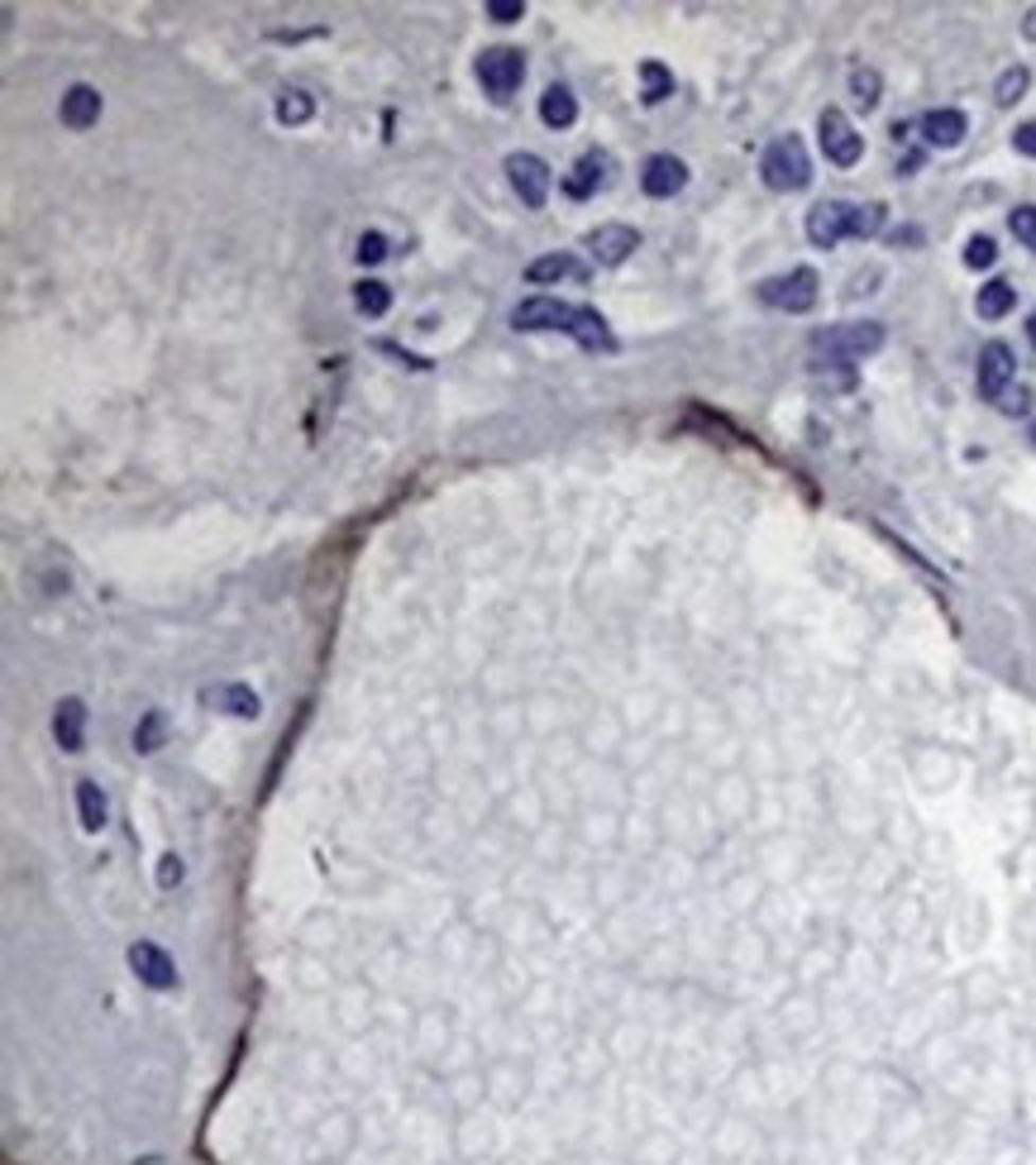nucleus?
I'll return each mask as SVG.
<instances>
[{
    "mask_svg": "<svg viewBox=\"0 0 1036 1165\" xmlns=\"http://www.w3.org/2000/svg\"><path fill=\"white\" fill-rule=\"evenodd\" d=\"M889 225V206L870 201V206H855V201H816L807 210V239L816 248H836L841 239H874L879 229Z\"/></svg>",
    "mask_w": 1036,
    "mask_h": 1165,
    "instance_id": "nucleus-2",
    "label": "nucleus"
},
{
    "mask_svg": "<svg viewBox=\"0 0 1036 1165\" xmlns=\"http://www.w3.org/2000/svg\"><path fill=\"white\" fill-rule=\"evenodd\" d=\"M635 248H640V229H631V225H597L593 234H587V254L602 267H621Z\"/></svg>",
    "mask_w": 1036,
    "mask_h": 1165,
    "instance_id": "nucleus-12",
    "label": "nucleus"
},
{
    "mask_svg": "<svg viewBox=\"0 0 1036 1165\" xmlns=\"http://www.w3.org/2000/svg\"><path fill=\"white\" fill-rule=\"evenodd\" d=\"M1026 401H1032V397H1026V392H1007V397H1003V411H1007V416H1022V411H1026Z\"/></svg>",
    "mask_w": 1036,
    "mask_h": 1165,
    "instance_id": "nucleus-32",
    "label": "nucleus"
},
{
    "mask_svg": "<svg viewBox=\"0 0 1036 1165\" xmlns=\"http://www.w3.org/2000/svg\"><path fill=\"white\" fill-rule=\"evenodd\" d=\"M354 306L364 315H387L392 311V292H387V282H358L354 286Z\"/></svg>",
    "mask_w": 1036,
    "mask_h": 1165,
    "instance_id": "nucleus-21",
    "label": "nucleus"
},
{
    "mask_svg": "<svg viewBox=\"0 0 1036 1165\" xmlns=\"http://www.w3.org/2000/svg\"><path fill=\"white\" fill-rule=\"evenodd\" d=\"M511 325H516V330H564L593 353L616 349L612 330H607V320L593 306H568V301H555V296H530V301H521L516 311H511Z\"/></svg>",
    "mask_w": 1036,
    "mask_h": 1165,
    "instance_id": "nucleus-1",
    "label": "nucleus"
},
{
    "mask_svg": "<svg viewBox=\"0 0 1036 1165\" xmlns=\"http://www.w3.org/2000/svg\"><path fill=\"white\" fill-rule=\"evenodd\" d=\"M759 177H765L769 191H803L812 181V158H807V143L797 134H778L765 153H759Z\"/></svg>",
    "mask_w": 1036,
    "mask_h": 1165,
    "instance_id": "nucleus-4",
    "label": "nucleus"
},
{
    "mask_svg": "<svg viewBox=\"0 0 1036 1165\" xmlns=\"http://www.w3.org/2000/svg\"><path fill=\"white\" fill-rule=\"evenodd\" d=\"M889 239H893V244H898V248H902V244H921V229H917V225H908V229H893Z\"/></svg>",
    "mask_w": 1036,
    "mask_h": 1165,
    "instance_id": "nucleus-34",
    "label": "nucleus"
},
{
    "mask_svg": "<svg viewBox=\"0 0 1036 1165\" xmlns=\"http://www.w3.org/2000/svg\"><path fill=\"white\" fill-rule=\"evenodd\" d=\"M816 286H822V277H816L812 267H793V273H784V277H765V282H759V301L774 306V311L803 315L816 306Z\"/></svg>",
    "mask_w": 1036,
    "mask_h": 1165,
    "instance_id": "nucleus-5",
    "label": "nucleus"
},
{
    "mask_svg": "<svg viewBox=\"0 0 1036 1165\" xmlns=\"http://www.w3.org/2000/svg\"><path fill=\"white\" fill-rule=\"evenodd\" d=\"M917 129H921V139H927L931 149H955V143L969 134V120H965V110H955V105H941V110L921 115Z\"/></svg>",
    "mask_w": 1036,
    "mask_h": 1165,
    "instance_id": "nucleus-13",
    "label": "nucleus"
},
{
    "mask_svg": "<svg viewBox=\"0 0 1036 1165\" xmlns=\"http://www.w3.org/2000/svg\"><path fill=\"white\" fill-rule=\"evenodd\" d=\"M129 960H135V970L144 974L148 984H158V989H163V984H173V964H168V955L154 951V945H135V951H129Z\"/></svg>",
    "mask_w": 1036,
    "mask_h": 1165,
    "instance_id": "nucleus-19",
    "label": "nucleus"
},
{
    "mask_svg": "<svg viewBox=\"0 0 1036 1165\" xmlns=\"http://www.w3.org/2000/svg\"><path fill=\"white\" fill-rule=\"evenodd\" d=\"M77 798H82V827H91V831H96L101 821H106V798H101V793L91 788V783H82V793H77Z\"/></svg>",
    "mask_w": 1036,
    "mask_h": 1165,
    "instance_id": "nucleus-27",
    "label": "nucleus"
},
{
    "mask_svg": "<svg viewBox=\"0 0 1036 1165\" xmlns=\"http://www.w3.org/2000/svg\"><path fill=\"white\" fill-rule=\"evenodd\" d=\"M850 101L860 105V110H874V105L883 101V76L874 72V67H855L850 72Z\"/></svg>",
    "mask_w": 1036,
    "mask_h": 1165,
    "instance_id": "nucleus-20",
    "label": "nucleus"
},
{
    "mask_svg": "<svg viewBox=\"0 0 1036 1165\" xmlns=\"http://www.w3.org/2000/svg\"><path fill=\"white\" fill-rule=\"evenodd\" d=\"M507 177H511L516 196L526 201L530 210H545V201H549V168H545V158H535V153H511V158H507Z\"/></svg>",
    "mask_w": 1036,
    "mask_h": 1165,
    "instance_id": "nucleus-9",
    "label": "nucleus"
},
{
    "mask_svg": "<svg viewBox=\"0 0 1036 1165\" xmlns=\"http://www.w3.org/2000/svg\"><path fill=\"white\" fill-rule=\"evenodd\" d=\"M354 254H358V263H383V258H387V239L377 234V229H368V234H358Z\"/></svg>",
    "mask_w": 1036,
    "mask_h": 1165,
    "instance_id": "nucleus-28",
    "label": "nucleus"
},
{
    "mask_svg": "<svg viewBox=\"0 0 1036 1165\" xmlns=\"http://www.w3.org/2000/svg\"><path fill=\"white\" fill-rule=\"evenodd\" d=\"M559 277H587V267L578 263L574 254H545V258H535V263L526 267V282H535V286L559 282Z\"/></svg>",
    "mask_w": 1036,
    "mask_h": 1165,
    "instance_id": "nucleus-15",
    "label": "nucleus"
},
{
    "mask_svg": "<svg viewBox=\"0 0 1036 1165\" xmlns=\"http://www.w3.org/2000/svg\"><path fill=\"white\" fill-rule=\"evenodd\" d=\"M816 139H822L826 162H836V168H855V162L864 158V139L855 134V124L845 120V110H836V105H826L822 110V120H816Z\"/></svg>",
    "mask_w": 1036,
    "mask_h": 1165,
    "instance_id": "nucleus-7",
    "label": "nucleus"
},
{
    "mask_svg": "<svg viewBox=\"0 0 1036 1165\" xmlns=\"http://www.w3.org/2000/svg\"><path fill=\"white\" fill-rule=\"evenodd\" d=\"M612 153H602V149H587L583 158L574 162V172H568L564 177V191L574 201H587V196H597V191L607 187V181H612Z\"/></svg>",
    "mask_w": 1036,
    "mask_h": 1165,
    "instance_id": "nucleus-11",
    "label": "nucleus"
},
{
    "mask_svg": "<svg viewBox=\"0 0 1036 1165\" xmlns=\"http://www.w3.org/2000/svg\"><path fill=\"white\" fill-rule=\"evenodd\" d=\"M58 115H63V124H68V129H91V124L101 120V91H96V86H87V82L68 86Z\"/></svg>",
    "mask_w": 1036,
    "mask_h": 1165,
    "instance_id": "nucleus-14",
    "label": "nucleus"
},
{
    "mask_svg": "<svg viewBox=\"0 0 1036 1165\" xmlns=\"http://www.w3.org/2000/svg\"><path fill=\"white\" fill-rule=\"evenodd\" d=\"M311 110H316V105H311V95H306V91H287V95H278V120H282V124H306V120H311Z\"/></svg>",
    "mask_w": 1036,
    "mask_h": 1165,
    "instance_id": "nucleus-24",
    "label": "nucleus"
},
{
    "mask_svg": "<svg viewBox=\"0 0 1036 1165\" xmlns=\"http://www.w3.org/2000/svg\"><path fill=\"white\" fill-rule=\"evenodd\" d=\"M1007 229H1013V234L1036 254V206H1017L1013 215H1007Z\"/></svg>",
    "mask_w": 1036,
    "mask_h": 1165,
    "instance_id": "nucleus-26",
    "label": "nucleus"
},
{
    "mask_svg": "<svg viewBox=\"0 0 1036 1165\" xmlns=\"http://www.w3.org/2000/svg\"><path fill=\"white\" fill-rule=\"evenodd\" d=\"M870 282H879V267H870V273H860L855 277V286H850V296H864V292H874Z\"/></svg>",
    "mask_w": 1036,
    "mask_h": 1165,
    "instance_id": "nucleus-33",
    "label": "nucleus"
},
{
    "mask_svg": "<svg viewBox=\"0 0 1036 1165\" xmlns=\"http://www.w3.org/2000/svg\"><path fill=\"white\" fill-rule=\"evenodd\" d=\"M998 263V244L988 234H974L965 244V267H974V273H984V267H994Z\"/></svg>",
    "mask_w": 1036,
    "mask_h": 1165,
    "instance_id": "nucleus-25",
    "label": "nucleus"
},
{
    "mask_svg": "<svg viewBox=\"0 0 1036 1165\" xmlns=\"http://www.w3.org/2000/svg\"><path fill=\"white\" fill-rule=\"evenodd\" d=\"M1022 38H1036V5L1022 15Z\"/></svg>",
    "mask_w": 1036,
    "mask_h": 1165,
    "instance_id": "nucleus-36",
    "label": "nucleus"
},
{
    "mask_svg": "<svg viewBox=\"0 0 1036 1165\" xmlns=\"http://www.w3.org/2000/svg\"><path fill=\"white\" fill-rule=\"evenodd\" d=\"M812 349H816V368H841L850 372L855 359L864 353H879L883 349V325L879 320H850V325H831V330H816L812 334Z\"/></svg>",
    "mask_w": 1036,
    "mask_h": 1165,
    "instance_id": "nucleus-3",
    "label": "nucleus"
},
{
    "mask_svg": "<svg viewBox=\"0 0 1036 1165\" xmlns=\"http://www.w3.org/2000/svg\"><path fill=\"white\" fill-rule=\"evenodd\" d=\"M1013 372H1017L1013 349H1007L1003 340L984 344V349H979V372H974L979 397H984V401H1003V397H1007V382H1013Z\"/></svg>",
    "mask_w": 1036,
    "mask_h": 1165,
    "instance_id": "nucleus-8",
    "label": "nucleus"
},
{
    "mask_svg": "<svg viewBox=\"0 0 1036 1165\" xmlns=\"http://www.w3.org/2000/svg\"><path fill=\"white\" fill-rule=\"evenodd\" d=\"M473 72H478L482 91H488L492 101H511V91L526 82V53H521V48H482Z\"/></svg>",
    "mask_w": 1036,
    "mask_h": 1165,
    "instance_id": "nucleus-6",
    "label": "nucleus"
},
{
    "mask_svg": "<svg viewBox=\"0 0 1036 1165\" xmlns=\"http://www.w3.org/2000/svg\"><path fill=\"white\" fill-rule=\"evenodd\" d=\"M488 15L497 19V24H511V19L526 15V5H521V0H488Z\"/></svg>",
    "mask_w": 1036,
    "mask_h": 1165,
    "instance_id": "nucleus-31",
    "label": "nucleus"
},
{
    "mask_svg": "<svg viewBox=\"0 0 1036 1165\" xmlns=\"http://www.w3.org/2000/svg\"><path fill=\"white\" fill-rule=\"evenodd\" d=\"M158 735H163V712H148L144 726L135 731V745L139 750H158Z\"/></svg>",
    "mask_w": 1036,
    "mask_h": 1165,
    "instance_id": "nucleus-29",
    "label": "nucleus"
},
{
    "mask_svg": "<svg viewBox=\"0 0 1036 1165\" xmlns=\"http://www.w3.org/2000/svg\"><path fill=\"white\" fill-rule=\"evenodd\" d=\"M640 187H645V196H654V201L679 196V191L688 187V162L673 158V153H654L640 168Z\"/></svg>",
    "mask_w": 1036,
    "mask_h": 1165,
    "instance_id": "nucleus-10",
    "label": "nucleus"
},
{
    "mask_svg": "<svg viewBox=\"0 0 1036 1165\" xmlns=\"http://www.w3.org/2000/svg\"><path fill=\"white\" fill-rule=\"evenodd\" d=\"M1013 149L1022 153V158H1036V120L1017 124V129H1013Z\"/></svg>",
    "mask_w": 1036,
    "mask_h": 1165,
    "instance_id": "nucleus-30",
    "label": "nucleus"
},
{
    "mask_svg": "<svg viewBox=\"0 0 1036 1165\" xmlns=\"http://www.w3.org/2000/svg\"><path fill=\"white\" fill-rule=\"evenodd\" d=\"M53 726H58V741L68 745V750H82V702L77 697H68V702L58 707V721Z\"/></svg>",
    "mask_w": 1036,
    "mask_h": 1165,
    "instance_id": "nucleus-22",
    "label": "nucleus"
},
{
    "mask_svg": "<svg viewBox=\"0 0 1036 1165\" xmlns=\"http://www.w3.org/2000/svg\"><path fill=\"white\" fill-rule=\"evenodd\" d=\"M1026 340H1032V349H1036V311L1026 315Z\"/></svg>",
    "mask_w": 1036,
    "mask_h": 1165,
    "instance_id": "nucleus-37",
    "label": "nucleus"
},
{
    "mask_svg": "<svg viewBox=\"0 0 1036 1165\" xmlns=\"http://www.w3.org/2000/svg\"><path fill=\"white\" fill-rule=\"evenodd\" d=\"M540 120H545L549 129H568V124L578 120L574 91H568V86H549V91L540 95Z\"/></svg>",
    "mask_w": 1036,
    "mask_h": 1165,
    "instance_id": "nucleus-17",
    "label": "nucleus"
},
{
    "mask_svg": "<svg viewBox=\"0 0 1036 1165\" xmlns=\"http://www.w3.org/2000/svg\"><path fill=\"white\" fill-rule=\"evenodd\" d=\"M1026 86H1032V72H1026V67H1007V72L998 76V86H994L998 105H1017L1026 95Z\"/></svg>",
    "mask_w": 1036,
    "mask_h": 1165,
    "instance_id": "nucleus-23",
    "label": "nucleus"
},
{
    "mask_svg": "<svg viewBox=\"0 0 1036 1165\" xmlns=\"http://www.w3.org/2000/svg\"><path fill=\"white\" fill-rule=\"evenodd\" d=\"M173 879H182V865H177V855H168V865H163V884H173Z\"/></svg>",
    "mask_w": 1036,
    "mask_h": 1165,
    "instance_id": "nucleus-35",
    "label": "nucleus"
},
{
    "mask_svg": "<svg viewBox=\"0 0 1036 1165\" xmlns=\"http://www.w3.org/2000/svg\"><path fill=\"white\" fill-rule=\"evenodd\" d=\"M1013 306H1017V286L1007 282V277H994V282L979 286V296H974V311L984 315V320H1003Z\"/></svg>",
    "mask_w": 1036,
    "mask_h": 1165,
    "instance_id": "nucleus-16",
    "label": "nucleus"
},
{
    "mask_svg": "<svg viewBox=\"0 0 1036 1165\" xmlns=\"http://www.w3.org/2000/svg\"><path fill=\"white\" fill-rule=\"evenodd\" d=\"M673 95V72L664 63H640V101L645 105H660V101H669Z\"/></svg>",
    "mask_w": 1036,
    "mask_h": 1165,
    "instance_id": "nucleus-18",
    "label": "nucleus"
}]
</instances>
